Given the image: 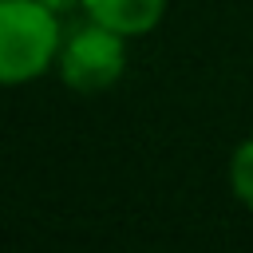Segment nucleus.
<instances>
[{"label": "nucleus", "instance_id": "3", "mask_svg": "<svg viewBox=\"0 0 253 253\" xmlns=\"http://www.w3.org/2000/svg\"><path fill=\"white\" fill-rule=\"evenodd\" d=\"M166 4L170 0H83V12L130 40L158 28V20L166 16Z\"/></svg>", "mask_w": 253, "mask_h": 253}, {"label": "nucleus", "instance_id": "4", "mask_svg": "<svg viewBox=\"0 0 253 253\" xmlns=\"http://www.w3.org/2000/svg\"><path fill=\"white\" fill-rule=\"evenodd\" d=\"M229 186H233L237 202L245 210H253V138L237 142V150L229 158Z\"/></svg>", "mask_w": 253, "mask_h": 253}, {"label": "nucleus", "instance_id": "5", "mask_svg": "<svg viewBox=\"0 0 253 253\" xmlns=\"http://www.w3.org/2000/svg\"><path fill=\"white\" fill-rule=\"evenodd\" d=\"M51 12H59V16H67V12H75V8H83V0H43Z\"/></svg>", "mask_w": 253, "mask_h": 253}, {"label": "nucleus", "instance_id": "2", "mask_svg": "<svg viewBox=\"0 0 253 253\" xmlns=\"http://www.w3.org/2000/svg\"><path fill=\"white\" fill-rule=\"evenodd\" d=\"M55 71L75 95H99L126 71V36L87 16V24H75L63 36Z\"/></svg>", "mask_w": 253, "mask_h": 253}, {"label": "nucleus", "instance_id": "1", "mask_svg": "<svg viewBox=\"0 0 253 253\" xmlns=\"http://www.w3.org/2000/svg\"><path fill=\"white\" fill-rule=\"evenodd\" d=\"M59 47V12H51L43 0H0V79L8 87L51 71Z\"/></svg>", "mask_w": 253, "mask_h": 253}]
</instances>
